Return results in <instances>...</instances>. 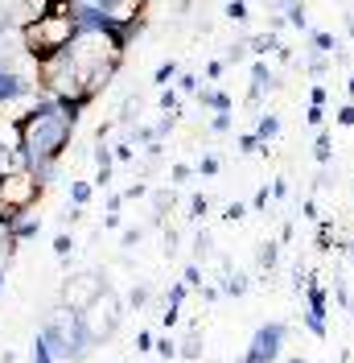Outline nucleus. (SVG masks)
<instances>
[{
  "label": "nucleus",
  "mask_w": 354,
  "mask_h": 363,
  "mask_svg": "<svg viewBox=\"0 0 354 363\" xmlns=\"http://www.w3.org/2000/svg\"><path fill=\"white\" fill-rule=\"evenodd\" d=\"M21 124H25V149H21L25 169L38 165V161H54L58 165V157L67 153V145H70V133H74V120L62 116L58 99L54 95L33 99V108L21 116Z\"/></svg>",
  "instance_id": "1"
},
{
  "label": "nucleus",
  "mask_w": 354,
  "mask_h": 363,
  "mask_svg": "<svg viewBox=\"0 0 354 363\" xmlns=\"http://www.w3.org/2000/svg\"><path fill=\"white\" fill-rule=\"evenodd\" d=\"M42 335L50 342V351L58 355V363H83L91 355V347H95V339H91L87 326H83V314H74L70 306H58L50 314Z\"/></svg>",
  "instance_id": "2"
},
{
  "label": "nucleus",
  "mask_w": 354,
  "mask_h": 363,
  "mask_svg": "<svg viewBox=\"0 0 354 363\" xmlns=\"http://www.w3.org/2000/svg\"><path fill=\"white\" fill-rule=\"evenodd\" d=\"M42 190H45V182L33 174V169H4L0 174V206L4 211H13V215H25L29 206L42 199Z\"/></svg>",
  "instance_id": "3"
},
{
  "label": "nucleus",
  "mask_w": 354,
  "mask_h": 363,
  "mask_svg": "<svg viewBox=\"0 0 354 363\" xmlns=\"http://www.w3.org/2000/svg\"><path fill=\"white\" fill-rule=\"evenodd\" d=\"M120 322H124V301H120V294L108 285V289L83 310V326H87V335L95 342H108L111 335L120 330Z\"/></svg>",
  "instance_id": "4"
},
{
  "label": "nucleus",
  "mask_w": 354,
  "mask_h": 363,
  "mask_svg": "<svg viewBox=\"0 0 354 363\" xmlns=\"http://www.w3.org/2000/svg\"><path fill=\"white\" fill-rule=\"evenodd\" d=\"M285 339H288V326H285V322H264V326L251 335L244 359L247 363H276V359H280V347H285Z\"/></svg>",
  "instance_id": "5"
},
{
  "label": "nucleus",
  "mask_w": 354,
  "mask_h": 363,
  "mask_svg": "<svg viewBox=\"0 0 354 363\" xmlns=\"http://www.w3.org/2000/svg\"><path fill=\"white\" fill-rule=\"evenodd\" d=\"M108 289V281H103V272H79V277H67V285H62V306H70L74 314H83L95 297Z\"/></svg>",
  "instance_id": "6"
},
{
  "label": "nucleus",
  "mask_w": 354,
  "mask_h": 363,
  "mask_svg": "<svg viewBox=\"0 0 354 363\" xmlns=\"http://www.w3.org/2000/svg\"><path fill=\"white\" fill-rule=\"evenodd\" d=\"M29 91H33L29 74H21L13 62H4V67H0V108H4V104H13V99H25Z\"/></svg>",
  "instance_id": "7"
},
{
  "label": "nucleus",
  "mask_w": 354,
  "mask_h": 363,
  "mask_svg": "<svg viewBox=\"0 0 354 363\" xmlns=\"http://www.w3.org/2000/svg\"><path fill=\"white\" fill-rule=\"evenodd\" d=\"M0 149H4V153H21V149H25L21 116H4V112H0Z\"/></svg>",
  "instance_id": "8"
},
{
  "label": "nucleus",
  "mask_w": 354,
  "mask_h": 363,
  "mask_svg": "<svg viewBox=\"0 0 354 363\" xmlns=\"http://www.w3.org/2000/svg\"><path fill=\"white\" fill-rule=\"evenodd\" d=\"M272 87H276V83H272V70H268L264 62H256V67H251V104H256L264 91H272Z\"/></svg>",
  "instance_id": "9"
},
{
  "label": "nucleus",
  "mask_w": 354,
  "mask_h": 363,
  "mask_svg": "<svg viewBox=\"0 0 354 363\" xmlns=\"http://www.w3.org/2000/svg\"><path fill=\"white\" fill-rule=\"evenodd\" d=\"M202 108H210V112H231V95L219 87H202Z\"/></svg>",
  "instance_id": "10"
},
{
  "label": "nucleus",
  "mask_w": 354,
  "mask_h": 363,
  "mask_svg": "<svg viewBox=\"0 0 354 363\" xmlns=\"http://www.w3.org/2000/svg\"><path fill=\"white\" fill-rule=\"evenodd\" d=\"M38 231H42L38 219H17V223L8 227V240H13V244H25V240H33Z\"/></svg>",
  "instance_id": "11"
},
{
  "label": "nucleus",
  "mask_w": 354,
  "mask_h": 363,
  "mask_svg": "<svg viewBox=\"0 0 354 363\" xmlns=\"http://www.w3.org/2000/svg\"><path fill=\"white\" fill-rule=\"evenodd\" d=\"M326 314H330V310H305V326H309V335H317V339H326V335H330Z\"/></svg>",
  "instance_id": "12"
},
{
  "label": "nucleus",
  "mask_w": 354,
  "mask_h": 363,
  "mask_svg": "<svg viewBox=\"0 0 354 363\" xmlns=\"http://www.w3.org/2000/svg\"><path fill=\"white\" fill-rule=\"evenodd\" d=\"M256 260H260V269H264V272H272V269H276V260H280V244H276V240H264Z\"/></svg>",
  "instance_id": "13"
},
{
  "label": "nucleus",
  "mask_w": 354,
  "mask_h": 363,
  "mask_svg": "<svg viewBox=\"0 0 354 363\" xmlns=\"http://www.w3.org/2000/svg\"><path fill=\"white\" fill-rule=\"evenodd\" d=\"M222 294L227 297H244L247 294V277L244 272H227V277H222Z\"/></svg>",
  "instance_id": "14"
},
{
  "label": "nucleus",
  "mask_w": 354,
  "mask_h": 363,
  "mask_svg": "<svg viewBox=\"0 0 354 363\" xmlns=\"http://www.w3.org/2000/svg\"><path fill=\"white\" fill-rule=\"evenodd\" d=\"M29 359H33V363H58V355L50 351L45 335H38V339H33V347H29Z\"/></svg>",
  "instance_id": "15"
},
{
  "label": "nucleus",
  "mask_w": 354,
  "mask_h": 363,
  "mask_svg": "<svg viewBox=\"0 0 354 363\" xmlns=\"http://www.w3.org/2000/svg\"><path fill=\"white\" fill-rule=\"evenodd\" d=\"M276 133H280V116H272V112L260 116V124H256V136H260V140L268 145V140H272Z\"/></svg>",
  "instance_id": "16"
},
{
  "label": "nucleus",
  "mask_w": 354,
  "mask_h": 363,
  "mask_svg": "<svg viewBox=\"0 0 354 363\" xmlns=\"http://www.w3.org/2000/svg\"><path fill=\"white\" fill-rule=\"evenodd\" d=\"M181 359H202V339H198V326H190V335L181 342Z\"/></svg>",
  "instance_id": "17"
},
{
  "label": "nucleus",
  "mask_w": 354,
  "mask_h": 363,
  "mask_svg": "<svg viewBox=\"0 0 354 363\" xmlns=\"http://www.w3.org/2000/svg\"><path fill=\"white\" fill-rule=\"evenodd\" d=\"M313 157H317V165H330V157H333L330 133H317V140H313Z\"/></svg>",
  "instance_id": "18"
},
{
  "label": "nucleus",
  "mask_w": 354,
  "mask_h": 363,
  "mask_svg": "<svg viewBox=\"0 0 354 363\" xmlns=\"http://www.w3.org/2000/svg\"><path fill=\"white\" fill-rule=\"evenodd\" d=\"M153 351L161 355V359H177V355H181V342L165 335V339H156V347H153Z\"/></svg>",
  "instance_id": "19"
},
{
  "label": "nucleus",
  "mask_w": 354,
  "mask_h": 363,
  "mask_svg": "<svg viewBox=\"0 0 354 363\" xmlns=\"http://www.w3.org/2000/svg\"><path fill=\"white\" fill-rule=\"evenodd\" d=\"M285 17H288V25H297V29H305V25H309V17H305V4H301V0H292V4H288Z\"/></svg>",
  "instance_id": "20"
},
{
  "label": "nucleus",
  "mask_w": 354,
  "mask_h": 363,
  "mask_svg": "<svg viewBox=\"0 0 354 363\" xmlns=\"http://www.w3.org/2000/svg\"><path fill=\"white\" fill-rule=\"evenodd\" d=\"M70 203L87 206L91 203V182H70Z\"/></svg>",
  "instance_id": "21"
},
{
  "label": "nucleus",
  "mask_w": 354,
  "mask_h": 363,
  "mask_svg": "<svg viewBox=\"0 0 354 363\" xmlns=\"http://www.w3.org/2000/svg\"><path fill=\"white\" fill-rule=\"evenodd\" d=\"M169 79H177V62H173V58H169V62H161V67H156L153 83H156V87H169Z\"/></svg>",
  "instance_id": "22"
},
{
  "label": "nucleus",
  "mask_w": 354,
  "mask_h": 363,
  "mask_svg": "<svg viewBox=\"0 0 354 363\" xmlns=\"http://www.w3.org/2000/svg\"><path fill=\"white\" fill-rule=\"evenodd\" d=\"M235 145H239V153H260V149H268V145H264V140H260L256 133H244L239 140H235Z\"/></svg>",
  "instance_id": "23"
},
{
  "label": "nucleus",
  "mask_w": 354,
  "mask_h": 363,
  "mask_svg": "<svg viewBox=\"0 0 354 363\" xmlns=\"http://www.w3.org/2000/svg\"><path fill=\"white\" fill-rule=\"evenodd\" d=\"M169 206H173V194H165V190H156V194H153V211H156L153 219H156V223L165 219V211H169Z\"/></svg>",
  "instance_id": "24"
},
{
  "label": "nucleus",
  "mask_w": 354,
  "mask_h": 363,
  "mask_svg": "<svg viewBox=\"0 0 354 363\" xmlns=\"http://www.w3.org/2000/svg\"><path fill=\"white\" fill-rule=\"evenodd\" d=\"M313 45H317L321 54H333V50H338V42H333V33H326V29H313Z\"/></svg>",
  "instance_id": "25"
},
{
  "label": "nucleus",
  "mask_w": 354,
  "mask_h": 363,
  "mask_svg": "<svg viewBox=\"0 0 354 363\" xmlns=\"http://www.w3.org/2000/svg\"><path fill=\"white\" fill-rule=\"evenodd\" d=\"M330 244H333V227L317 219V252H333Z\"/></svg>",
  "instance_id": "26"
},
{
  "label": "nucleus",
  "mask_w": 354,
  "mask_h": 363,
  "mask_svg": "<svg viewBox=\"0 0 354 363\" xmlns=\"http://www.w3.org/2000/svg\"><path fill=\"white\" fill-rule=\"evenodd\" d=\"M222 169V161H219V153H206V157L198 161V174H206V178H215Z\"/></svg>",
  "instance_id": "27"
},
{
  "label": "nucleus",
  "mask_w": 354,
  "mask_h": 363,
  "mask_svg": "<svg viewBox=\"0 0 354 363\" xmlns=\"http://www.w3.org/2000/svg\"><path fill=\"white\" fill-rule=\"evenodd\" d=\"M111 161H115V149H108V145L99 140V149H95V165H99V169H108V174H111Z\"/></svg>",
  "instance_id": "28"
},
{
  "label": "nucleus",
  "mask_w": 354,
  "mask_h": 363,
  "mask_svg": "<svg viewBox=\"0 0 354 363\" xmlns=\"http://www.w3.org/2000/svg\"><path fill=\"white\" fill-rule=\"evenodd\" d=\"M54 256H58V260H70V256H74V240H70V235H58V240H54Z\"/></svg>",
  "instance_id": "29"
},
{
  "label": "nucleus",
  "mask_w": 354,
  "mask_h": 363,
  "mask_svg": "<svg viewBox=\"0 0 354 363\" xmlns=\"http://www.w3.org/2000/svg\"><path fill=\"white\" fill-rule=\"evenodd\" d=\"M251 50H256V54H260V58H264L268 50H280V42H276V38H272V33H264V38H251Z\"/></svg>",
  "instance_id": "30"
},
{
  "label": "nucleus",
  "mask_w": 354,
  "mask_h": 363,
  "mask_svg": "<svg viewBox=\"0 0 354 363\" xmlns=\"http://www.w3.org/2000/svg\"><path fill=\"white\" fill-rule=\"evenodd\" d=\"M181 281H185L190 289H202V269H198V264H194V260L185 264V272H181Z\"/></svg>",
  "instance_id": "31"
},
{
  "label": "nucleus",
  "mask_w": 354,
  "mask_h": 363,
  "mask_svg": "<svg viewBox=\"0 0 354 363\" xmlns=\"http://www.w3.org/2000/svg\"><path fill=\"white\" fill-rule=\"evenodd\" d=\"M185 294H190V285H185V281H177L173 289H169V297H165V306H177V310H181V301H185Z\"/></svg>",
  "instance_id": "32"
},
{
  "label": "nucleus",
  "mask_w": 354,
  "mask_h": 363,
  "mask_svg": "<svg viewBox=\"0 0 354 363\" xmlns=\"http://www.w3.org/2000/svg\"><path fill=\"white\" fill-rule=\"evenodd\" d=\"M268 203H272V190H268V186H260V190H256V194H251V211H256V215H260V211H264Z\"/></svg>",
  "instance_id": "33"
},
{
  "label": "nucleus",
  "mask_w": 354,
  "mask_h": 363,
  "mask_svg": "<svg viewBox=\"0 0 354 363\" xmlns=\"http://www.w3.org/2000/svg\"><path fill=\"white\" fill-rule=\"evenodd\" d=\"M206 211H210V203H206V194H194V199H190V219H202Z\"/></svg>",
  "instance_id": "34"
},
{
  "label": "nucleus",
  "mask_w": 354,
  "mask_h": 363,
  "mask_svg": "<svg viewBox=\"0 0 354 363\" xmlns=\"http://www.w3.org/2000/svg\"><path fill=\"white\" fill-rule=\"evenodd\" d=\"M144 301H149V285H132V294H128V306H132V310H140Z\"/></svg>",
  "instance_id": "35"
},
{
  "label": "nucleus",
  "mask_w": 354,
  "mask_h": 363,
  "mask_svg": "<svg viewBox=\"0 0 354 363\" xmlns=\"http://www.w3.org/2000/svg\"><path fill=\"white\" fill-rule=\"evenodd\" d=\"M140 240H144V231H140V227H124V235H120V244H124V248H136Z\"/></svg>",
  "instance_id": "36"
},
{
  "label": "nucleus",
  "mask_w": 354,
  "mask_h": 363,
  "mask_svg": "<svg viewBox=\"0 0 354 363\" xmlns=\"http://www.w3.org/2000/svg\"><path fill=\"white\" fill-rule=\"evenodd\" d=\"M227 17H231V21H247V4L244 0H231V4H227Z\"/></svg>",
  "instance_id": "37"
},
{
  "label": "nucleus",
  "mask_w": 354,
  "mask_h": 363,
  "mask_svg": "<svg viewBox=\"0 0 354 363\" xmlns=\"http://www.w3.org/2000/svg\"><path fill=\"white\" fill-rule=\"evenodd\" d=\"M333 120H338L342 128H354V99L346 104V108H338V116H333Z\"/></svg>",
  "instance_id": "38"
},
{
  "label": "nucleus",
  "mask_w": 354,
  "mask_h": 363,
  "mask_svg": "<svg viewBox=\"0 0 354 363\" xmlns=\"http://www.w3.org/2000/svg\"><path fill=\"white\" fill-rule=\"evenodd\" d=\"M326 58H330V54L313 50V54H309V74H321V70H326Z\"/></svg>",
  "instance_id": "39"
},
{
  "label": "nucleus",
  "mask_w": 354,
  "mask_h": 363,
  "mask_svg": "<svg viewBox=\"0 0 354 363\" xmlns=\"http://www.w3.org/2000/svg\"><path fill=\"white\" fill-rule=\"evenodd\" d=\"M210 128H215V133H231V112H215Z\"/></svg>",
  "instance_id": "40"
},
{
  "label": "nucleus",
  "mask_w": 354,
  "mask_h": 363,
  "mask_svg": "<svg viewBox=\"0 0 354 363\" xmlns=\"http://www.w3.org/2000/svg\"><path fill=\"white\" fill-rule=\"evenodd\" d=\"M305 120H309L313 128H321V124H326V108H317V104H309V112H305Z\"/></svg>",
  "instance_id": "41"
},
{
  "label": "nucleus",
  "mask_w": 354,
  "mask_h": 363,
  "mask_svg": "<svg viewBox=\"0 0 354 363\" xmlns=\"http://www.w3.org/2000/svg\"><path fill=\"white\" fill-rule=\"evenodd\" d=\"M177 91L194 95V91H198V74H181V79H177Z\"/></svg>",
  "instance_id": "42"
},
{
  "label": "nucleus",
  "mask_w": 354,
  "mask_h": 363,
  "mask_svg": "<svg viewBox=\"0 0 354 363\" xmlns=\"http://www.w3.org/2000/svg\"><path fill=\"white\" fill-rule=\"evenodd\" d=\"M222 219L239 223V219H247V206H244V203H231V206H227V215H222Z\"/></svg>",
  "instance_id": "43"
},
{
  "label": "nucleus",
  "mask_w": 354,
  "mask_h": 363,
  "mask_svg": "<svg viewBox=\"0 0 354 363\" xmlns=\"http://www.w3.org/2000/svg\"><path fill=\"white\" fill-rule=\"evenodd\" d=\"M153 347H156L153 330H140V335H136V351H153Z\"/></svg>",
  "instance_id": "44"
},
{
  "label": "nucleus",
  "mask_w": 354,
  "mask_h": 363,
  "mask_svg": "<svg viewBox=\"0 0 354 363\" xmlns=\"http://www.w3.org/2000/svg\"><path fill=\"white\" fill-rule=\"evenodd\" d=\"M177 318H181V310H177V306H165V314H161V326L169 330V326H177Z\"/></svg>",
  "instance_id": "45"
},
{
  "label": "nucleus",
  "mask_w": 354,
  "mask_h": 363,
  "mask_svg": "<svg viewBox=\"0 0 354 363\" xmlns=\"http://www.w3.org/2000/svg\"><path fill=\"white\" fill-rule=\"evenodd\" d=\"M333 297H338V306H346V310H350V289H346L342 281H333Z\"/></svg>",
  "instance_id": "46"
},
{
  "label": "nucleus",
  "mask_w": 354,
  "mask_h": 363,
  "mask_svg": "<svg viewBox=\"0 0 354 363\" xmlns=\"http://www.w3.org/2000/svg\"><path fill=\"white\" fill-rule=\"evenodd\" d=\"M161 108L177 116V91H161Z\"/></svg>",
  "instance_id": "47"
},
{
  "label": "nucleus",
  "mask_w": 354,
  "mask_h": 363,
  "mask_svg": "<svg viewBox=\"0 0 354 363\" xmlns=\"http://www.w3.org/2000/svg\"><path fill=\"white\" fill-rule=\"evenodd\" d=\"M144 194H149V186H144V182H136V186L124 190V199H144Z\"/></svg>",
  "instance_id": "48"
},
{
  "label": "nucleus",
  "mask_w": 354,
  "mask_h": 363,
  "mask_svg": "<svg viewBox=\"0 0 354 363\" xmlns=\"http://www.w3.org/2000/svg\"><path fill=\"white\" fill-rule=\"evenodd\" d=\"M222 70H227V62H222V58H215V62L206 67V79H222Z\"/></svg>",
  "instance_id": "49"
},
{
  "label": "nucleus",
  "mask_w": 354,
  "mask_h": 363,
  "mask_svg": "<svg viewBox=\"0 0 354 363\" xmlns=\"http://www.w3.org/2000/svg\"><path fill=\"white\" fill-rule=\"evenodd\" d=\"M194 252H198V256H206V252H210V235H206V231H198V240H194Z\"/></svg>",
  "instance_id": "50"
},
{
  "label": "nucleus",
  "mask_w": 354,
  "mask_h": 363,
  "mask_svg": "<svg viewBox=\"0 0 354 363\" xmlns=\"http://www.w3.org/2000/svg\"><path fill=\"white\" fill-rule=\"evenodd\" d=\"M115 157H120V161H132V157H136V149L128 145V140H124V145H115Z\"/></svg>",
  "instance_id": "51"
},
{
  "label": "nucleus",
  "mask_w": 354,
  "mask_h": 363,
  "mask_svg": "<svg viewBox=\"0 0 354 363\" xmlns=\"http://www.w3.org/2000/svg\"><path fill=\"white\" fill-rule=\"evenodd\" d=\"M190 174H194L190 165H173V169H169V178H173V182H185V178H190Z\"/></svg>",
  "instance_id": "52"
},
{
  "label": "nucleus",
  "mask_w": 354,
  "mask_h": 363,
  "mask_svg": "<svg viewBox=\"0 0 354 363\" xmlns=\"http://www.w3.org/2000/svg\"><path fill=\"white\" fill-rule=\"evenodd\" d=\"M301 215H305V219H321V215H317V203H313V199H305V203H301Z\"/></svg>",
  "instance_id": "53"
},
{
  "label": "nucleus",
  "mask_w": 354,
  "mask_h": 363,
  "mask_svg": "<svg viewBox=\"0 0 354 363\" xmlns=\"http://www.w3.org/2000/svg\"><path fill=\"white\" fill-rule=\"evenodd\" d=\"M309 104H317V108H326V87H313V91H309Z\"/></svg>",
  "instance_id": "54"
},
{
  "label": "nucleus",
  "mask_w": 354,
  "mask_h": 363,
  "mask_svg": "<svg viewBox=\"0 0 354 363\" xmlns=\"http://www.w3.org/2000/svg\"><path fill=\"white\" fill-rule=\"evenodd\" d=\"M103 227H120V211H108L103 215Z\"/></svg>",
  "instance_id": "55"
},
{
  "label": "nucleus",
  "mask_w": 354,
  "mask_h": 363,
  "mask_svg": "<svg viewBox=\"0 0 354 363\" xmlns=\"http://www.w3.org/2000/svg\"><path fill=\"white\" fill-rule=\"evenodd\" d=\"M8 25H13V17H8V13H0V42H4V33H8Z\"/></svg>",
  "instance_id": "56"
},
{
  "label": "nucleus",
  "mask_w": 354,
  "mask_h": 363,
  "mask_svg": "<svg viewBox=\"0 0 354 363\" xmlns=\"http://www.w3.org/2000/svg\"><path fill=\"white\" fill-rule=\"evenodd\" d=\"M346 91H350V99H354V74H350V79H346Z\"/></svg>",
  "instance_id": "57"
},
{
  "label": "nucleus",
  "mask_w": 354,
  "mask_h": 363,
  "mask_svg": "<svg viewBox=\"0 0 354 363\" xmlns=\"http://www.w3.org/2000/svg\"><path fill=\"white\" fill-rule=\"evenodd\" d=\"M346 256H350V264H354V240H350V244H346Z\"/></svg>",
  "instance_id": "58"
},
{
  "label": "nucleus",
  "mask_w": 354,
  "mask_h": 363,
  "mask_svg": "<svg viewBox=\"0 0 354 363\" xmlns=\"http://www.w3.org/2000/svg\"><path fill=\"white\" fill-rule=\"evenodd\" d=\"M285 363H305V359H297V355H292V359H285Z\"/></svg>",
  "instance_id": "59"
},
{
  "label": "nucleus",
  "mask_w": 354,
  "mask_h": 363,
  "mask_svg": "<svg viewBox=\"0 0 354 363\" xmlns=\"http://www.w3.org/2000/svg\"><path fill=\"white\" fill-rule=\"evenodd\" d=\"M350 38H354V17H350Z\"/></svg>",
  "instance_id": "60"
},
{
  "label": "nucleus",
  "mask_w": 354,
  "mask_h": 363,
  "mask_svg": "<svg viewBox=\"0 0 354 363\" xmlns=\"http://www.w3.org/2000/svg\"><path fill=\"white\" fill-rule=\"evenodd\" d=\"M350 318H354V301H350Z\"/></svg>",
  "instance_id": "61"
},
{
  "label": "nucleus",
  "mask_w": 354,
  "mask_h": 363,
  "mask_svg": "<svg viewBox=\"0 0 354 363\" xmlns=\"http://www.w3.org/2000/svg\"><path fill=\"white\" fill-rule=\"evenodd\" d=\"M235 363H247V359H235Z\"/></svg>",
  "instance_id": "62"
}]
</instances>
